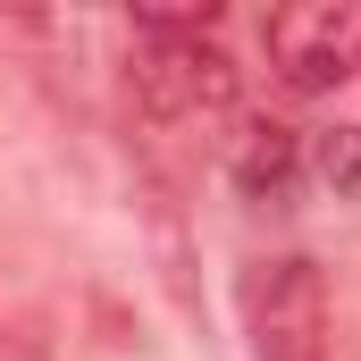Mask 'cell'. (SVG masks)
Here are the masks:
<instances>
[{
	"instance_id": "1",
	"label": "cell",
	"mask_w": 361,
	"mask_h": 361,
	"mask_svg": "<svg viewBox=\"0 0 361 361\" xmlns=\"http://www.w3.org/2000/svg\"><path fill=\"white\" fill-rule=\"evenodd\" d=\"M261 42L286 92H336L361 76V0H286L261 17Z\"/></svg>"
},
{
	"instance_id": "2",
	"label": "cell",
	"mask_w": 361,
	"mask_h": 361,
	"mask_svg": "<svg viewBox=\"0 0 361 361\" xmlns=\"http://www.w3.org/2000/svg\"><path fill=\"white\" fill-rule=\"evenodd\" d=\"M244 328L261 361H328V277L311 252H277L244 277Z\"/></svg>"
},
{
	"instance_id": "3",
	"label": "cell",
	"mask_w": 361,
	"mask_h": 361,
	"mask_svg": "<svg viewBox=\"0 0 361 361\" xmlns=\"http://www.w3.org/2000/svg\"><path fill=\"white\" fill-rule=\"evenodd\" d=\"M235 92H244V68H235L210 34L143 42V51H135V101H143V118H160V126H177V118H219V109H235Z\"/></svg>"
},
{
	"instance_id": "4",
	"label": "cell",
	"mask_w": 361,
	"mask_h": 361,
	"mask_svg": "<svg viewBox=\"0 0 361 361\" xmlns=\"http://www.w3.org/2000/svg\"><path fill=\"white\" fill-rule=\"evenodd\" d=\"M294 177H302V135H294V126H277V118H252V126H244V143H235V193L277 210V202L294 193Z\"/></svg>"
},
{
	"instance_id": "5",
	"label": "cell",
	"mask_w": 361,
	"mask_h": 361,
	"mask_svg": "<svg viewBox=\"0 0 361 361\" xmlns=\"http://www.w3.org/2000/svg\"><path fill=\"white\" fill-rule=\"evenodd\" d=\"M302 169L328 185L336 202H361V118H336V126H319V135L302 143Z\"/></svg>"
}]
</instances>
